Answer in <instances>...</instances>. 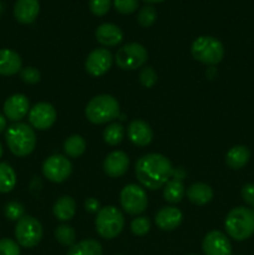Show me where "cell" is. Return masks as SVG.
<instances>
[{"mask_svg": "<svg viewBox=\"0 0 254 255\" xmlns=\"http://www.w3.org/2000/svg\"><path fill=\"white\" fill-rule=\"evenodd\" d=\"M173 174L171 161L163 154L148 153L136 163V176L139 183L147 189L162 188Z\"/></svg>", "mask_w": 254, "mask_h": 255, "instance_id": "obj_1", "label": "cell"}, {"mask_svg": "<svg viewBox=\"0 0 254 255\" xmlns=\"http://www.w3.org/2000/svg\"><path fill=\"white\" fill-rule=\"evenodd\" d=\"M227 234L234 241L243 242L254 234V209L247 207L233 208L224 222Z\"/></svg>", "mask_w": 254, "mask_h": 255, "instance_id": "obj_2", "label": "cell"}, {"mask_svg": "<svg viewBox=\"0 0 254 255\" xmlns=\"http://www.w3.org/2000/svg\"><path fill=\"white\" fill-rule=\"evenodd\" d=\"M5 139L11 153L17 157L29 156L36 146V136L34 129L29 125L21 122L11 125L6 129Z\"/></svg>", "mask_w": 254, "mask_h": 255, "instance_id": "obj_3", "label": "cell"}, {"mask_svg": "<svg viewBox=\"0 0 254 255\" xmlns=\"http://www.w3.org/2000/svg\"><path fill=\"white\" fill-rule=\"evenodd\" d=\"M85 115L91 124H107L120 116V104L111 95H99L87 104Z\"/></svg>", "mask_w": 254, "mask_h": 255, "instance_id": "obj_4", "label": "cell"}, {"mask_svg": "<svg viewBox=\"0 0 254 255\" xmlns=\"http://www.w3.org/2000/svg\"><path fill=\"white\" fill-rule=\"evenodd\" d=\"M192 56L206 65H217L224 56V46L213 36H199L191 46Z\"/></svg>", "mask_w": 254, "mask_h": 255, "instance_id": "obj_5", "label": "cell"}, {"mask_svg": "<svg viewBox=\"0 0 254 255\" xmlns=\"http://www.w3.org/2000/svg\"><path fill=\"white\" fill-rule=\"evenodd\" d=\"M96 232L104 239H114L119 236L125 227L124 214L114 206H107L100 209L97 213Z\"/></svg>", "mask_w": 254, "mask_h": 255, "instance_id": "obj_6", "label": "cell"}, {"mask_svg": "<svg viewBox=\"0 0 254 255\" xmlns=\"http://www.w3.org/2000/svg\"><path fill=\"white\" fill-rule=\"evenodd\" d=\"M15 237L17 244L24 248H34L42 238V227L36 218L24 216L17 221L15 227Z\"/></svg>", "mask_w": 254, "mask_h": 255, "instance_id": "obj_7", "label": "cell"}, {"mask_svg": "<svg viewBox=\"0 0 254 255\" xmlns=\"http://www.w3.org/2000/svg\"><path fill=\"white\" fill-rule=\"evenodd\" d=\"M148 59L147 50L138 42H129L120 47L116 52V65L122 70H136L143 66Z\"/></svg>", "mask_w": 254, "mask_h": 255, "instance_id": "obj_8", "label": "cell"}, {"mask_svg": "<svg viewBox=\"0 0 254 255\" xmlns=\"http://www.w3.org/2000/svg\"><path fill=\"white\" fill-rule=\"evenodd\" d=\"M120 202L126 213L137 216L146 211L148 198L142 187L131 183L122 188L121 194H120Z\"/></svg>", "mask_w": 254, "mask_h": 255, "instance_id": "obj_9", "label": "cell"}, {"mask_svg": "<svg viewBox=\"0 0 254 255\" xmlns=\"http://www.w3.org/2000/svg\"><path fill=\"white\" fill-rule=\"evenodd\" d=\"M72 172V164L69 158L61 154H54L45 159L42 164V173L49 181L61 183L66 181Z\"/></svg>", "mask_w": 254, "mask_h": 255, "instance_id": "obj_10", "label": "cell"}, {"mask_svg": "<svg viewBox=\"0 0 254 255\" xmlns=\"http://www.w3.org/2000/svg\"><path fill=\"white\" fill-rule=\"evenodd\" d=\"M56 110L51 104L39 102L29 111V122L34 128L45 131L52 127L56 121Z\"/></svg>", "mask_w": 254, "mask_h": 255, "instance_id": "obj_11", "label": "cell"}, {"mask_svg": "<svg viewBox=\"0 0 254 255\" xmlns=\"http://www.w3.org/2000/svg\"><path fill=\"white\" fill-rule=\"evenodd\" d=\"M112 66V54L110 50L100 47L92 50L85 62V69L91 76L99 77L106 74Z\"/></svg>", "mask_w": 254, "mask_h": 255, "instance_id": "obj_12", "label": "cell"}, {"mask_svg": "<svg viewBox=\"0 0 254 255\" xmlns=\"http://www.w3.org/2000/svg\"><path fill=\"white\" fill-rule=\"evenodd\" d=\"M202 249L204 255H232L231 242L219 231H212L204 237Z\"/></svg>", "mask_w": 254, "mask_h": 255, "instance_id": "obj_13", "label": "cell"}, {"mask_svg": "<svg viewBox=\"0 0 254 255\" xmlns=\"http://www.w3.org/2000/svg\"><path fill=\"white\" fill-rule=\"evenodd\" d=\"M29 111L30 104L25 95H12L4 104V116L10 121H20L29 114Z\"/></svg>", "mask_w": 254, "mask_h": 255, "instance_id": "obj_14", "label": "cell"}, {"mask_svg": "<svg viewBox=\"0 0 254 255\" xmlns=\"http://www.w3.org/2000/svg\"><path fill=\"white\" fill-rule=\"evenodd\" d=\"M129 166V158L124 151H114L107 154L104 161L105 173L112 178L122 177Z\"/></svg>", "mask_w": 254, "mask_h": 255, "instance_id": "obj_15", "label": "cell"}, {"mask_svg": "<svg viewBox=\"0 0 254 255\" xmlns=\"http://www.w3.org/2000/svg\"><path fill=\"white\" fill-rule=\"evenodd\" d=\"M127 136H128L129 141L136 146L146 147L152 142L153 132H152L151 126L143 120H133L128 125Z\"/></svg>", "mask_w": 254, "mask_h": 255, "instance_id": "obj_16", "label": "cell"}, {"mask_svg": "<svg viewBox=\"0 0 254 255\" xmlns=\"http://www.w3.org/2000/svg\"><path fill=\"white\" fill-rule=\"evenodd\" d=\"M40 11L39 0H16L14 6V16L20 24H31Z\"/></svg>", "mask_w": 254, "mask_h": 255, "instance_id": "obj_17", "label": "cell"}, {"mask_svg": "<svg viewBox=\"0 0 254 255\" xmlns=\"http://www.w3.org/2000/svg\"><path fill=\"white\" fill-rule=\"evenodd\" d=\"M183 214L176 207H163L156 214V224L162 231H173L182 223Z\"/></svg>", "mask_w": 254, "mask_h": 255, "instance_id": "obj_18", "label": "cell"}, {"mask_svg": "<svg viewBox=\"0 0 254 255\" xmlns=\"http://www.w3.org/2000/svg\"><path fill=\"white\" fill-rule=\"evenodd\" d=\"M96 39L101 45L107 47L117 46L124 40V32L117 25L111 22L101 24L96 29Z\"/></svg>", "mask_w": 254, "mask_h": 255, "instance_id": "obj_19", "label": "cell"}, {"mask_svg": "<svg viewBox=\"0 0 254 255\" xmlns=\"http://www.w3.org/2000/svg\"><path fill=\"white\" fill-rule=\"evenodd\" d=\"M21 71V57L10 49H0V75L12 76Z\"/></svg>", "mask_w": 254, "mask_h": 255, "instance_id": "obj_20", "label": "cell"}, {"mask_svg": "<svg viewBox=\"0 0 254 255\" xmlns=\"http://www.w3.org/2000/svg\"><path fill=\"white\" fill-rule=\"evenodd\" d=\"M187 198L197 206H204L213 198V189L206 183H194L187 189Z\"/></svg>", "mask_w": 254, "mask_h": 255, "instance_id": "obj_21", "label": "cell"}, {"mask_svg": "<svg viewBox=\"0 0 254 255\" xmlns=\"http://www.w3.org/2000/svg\"><path fill=\"white\" fill-rule=\"evenodd\" d=\"M52 212H54V216L56 217L59 221H70V219L74 218L75 213H76V202H75V199L70 196L61 197V198L57 199L56 203L54 204Z\"/></svg>", "mask_w": 254, "mask_h": 255, "instance_id": "obj_22", "label": "cell"}, {"mask_svg": "<svg viewBox=\"0 0 254 255\" xmlns=\"http://www.w3.org/2000/svg\"><path fill=\"white\" fill-rule=\"evenodd\" d=\"M251 158V152L246 146H234L227 152V166L232 169H241L246 166Z\"/></svg>", "mask_w": 254, "mask_h": 255, "instance_id": "obj_23", "label": "cell"}, {"mask_svg": "<svg viewBox=\"0 0 254 255\" xmlns=\"http://www.w3.org/2000/svg\"><path fill=\"white\" fill-rule=\"evenodd\" d=\"M67 255H102V247L97 241L85 239L70 247Z\"/></svg>", "mask_w": 254, "mask_h": 255, "instance_id": "obj_24", "label": "cell"}, {"mask_svg": "<svg viewBox=\"0 0 254 255\" xmlns=\"http://www.w3.org/2000/svg\"><path fill=\"white\" fill-rule=\"evenodd\" d=\"M163 187V197L169 203H179L186 194L184 184L178 179H169Z\"/></svg>", "mask_w": 254, "mask_h": 255, "instance_id": "obj_25", "label": "cell"}, {"mask_svg": "<svg viewBox=\"0 0 254 255\" xmlns=\"http://www.w3.org/2000/svg\"><path fill=\"white\" fill-rule=\"evenodd\" d=\"M16 174L7 163H0V193H9L15 188Z\"/></svg>", "mask_w": 254, "mask_h": 255, "instance_id": "obj_26", "label": "cell"}, {"mask_svg": "<svg viewBox=\"0 0 254 255\" xmlns=\"http://www.w3.org/2000/svg\"><path fill=\"white\" fill-rule=\"evenodd\" d=\"M85 149H86V142L79 134H72L64 143L65 153L72 158H77V157L81 156Z\"/></svg>", "mask_w": 254, "mask_h": 255, "instance_id": "obj_27", "label": "cell"}, {"mask_svg": "<svg viewBox=\"0 0 254 255\" xmlns=\"http://www.w3.org/2000/svg\"><path fill=\"white\" fill-rule=\"evenodd\" d=\"M125 137V128L121 124H115L109 125L104 131V141L106 142L110 146H117L121 143L122 139Z\"/></svg>", "mask_w": 254, "mask_h": 255, "instance_id": "obj_28", "label": "cell"}, {"mask_svg": "<svg viewBox=\"0 0 254 255\" xmlns=\"http://www.w3.org/2000/svg\"><path fill=\"white\" fill-rule=\"evenodd\" d=\"M55 239L64 247H72L76 242V232L72 227L61 224L55 229Z\"/></svg>", "mask_w": 254, "mask_h": 255, "instance_id": "obj_29", "label": "cell"}, {"mask_svg": "<svg viewBox=\"0 0 254 255\" xmlns=\"http://www.w3.org/2000/svg\"><path fill=\"white\" fill-rule=\"evenodd\" d=\"M157 19V12L156 9L151 5H146V6L142 7L138 12V16H137V20H138V24L143 27H149L154 24Z\"/></svg>", "mask_w": 254, "mask_h": 255, "instance_id": "obj_30", "label": "cell"}, {"mask_svg": "<svg viewBox=\"0 0 254 255\" xmlns=\"http://www.w3.org/2000/svg\"><path fill=\"white\" fill-rule=\"evenodd\" d=\"M151 229V222L147 217H138L131 222V232L137 237H143Z\"/></svg>", "mask_w": 254, "mask_h": 255, "instance_id": "obj_31", "label": "cell"}, {"mask_svg": "<svg viewBox=\"0 0 254 255\" xmlns=\"http://www.w3.org/2000/svg\"><path fill=\"white\" fill-rule=\"evenodd\" d=\"M24 206L19 202H10L5 206V217L10 221H19L24 217Z\"/></svg>", "mask_w": 254, "mask_h": 255, "instance_id": "obj_32", "label": "cell"}, {"mask_svg": "<svg viewBox=\"0 0 254 255\" xmlns=\"http://www.w3.org/2000/svg\"><path fill=\"white\" fill-rule=\"evenodd\" d=\"M114 6L120 14L128 15L136 11L138 1L137 0H114Z\"/></svg>", "mask_w": 254, "mask_h": 255, "instance_id": "obj_33", "label": "cell"}, {"mask_svg": "<svg viewBox=\"0 0 254 255\" xmlns=\"http://www.w3.org/2000/svg\"><path fill=\"white\" fill-rule=\"evenodd\" d=\"M90 10L96 16H104L111 7V0H89Z\"/></svg>", "mask_w": 254, "mask_h": 255, "instance_id": "obj_34", "label": "cell"}, {"mask_svg": "<svg viewBox=\"0 0 254 255\" xmlns=\"http://www.w3.org/2000/svg\"><path fill=\"white\" fill-rule=\"evenodd\" d=\"M139 82L142 84V86L147 87V89L153 87L157 82L156 71L151 66H147L144 69H142V71L139 72Z\"/></svg>", "mask_w": 254, "mask_h": 255, "instance_id": "obj_35", "label": "cell"}, {"mask_svg": "<svg viewBox=\"0 0 254 255\" xmlns=\"http://www.w3.org/2000/svg\"><path fill=\"white\" fill-rule=\"evenodd\" d=\"M0 255H20V247L9 238L0 239Z\"/></svg>", "mask_w": 254, "mask_h": 255, "instance_id": "obj_36", "label": "cell"}, {"mask_svg": "<svg viewBox=\"0 0 254 255\" xmlns=\"http://www.w3.org/2000/svg\"><path fill=\"white\" fill-rule=\"evenodd\" d=\"M20 77H21V80L25 84L35 85L40 81L41 75H40L39 70L35 69V67L32 66H29L25 67V69H21V71H20Z\"/></svg>", "mask_w": 254, "mask_h": 255, "instance_id": "obj_37", "label": "cell"}, {"mask_svg": "<svg viewBox=\"0 0 254 255\" xmlns=\"http://www.w3.org/2000/svg\"><path fill=\"white\" fill-rule=\"evenodd\" d=\"M242 198L251 208L254 209V183L244 184L241 191Z\"/></svg>", "mask_w": 254, "mask_h": 255, "instance_id": "obj_38", "label": "cell"}, {"mask_svg": "<svg viewBox=\"0 0 254 255\" xmlns=\"http://www.w3.org/2000/svg\"><path fill=\"white\" fill-rule=\"evenodd\" d=\"M85 209H86L89 213H99L100 212V202L96 198H89L85 201Z\"/></svg>", "mask_w": 254, "mask_h": 255, "instance_id": "obj_39", "label": "cell"}, {"mask_svg": "<svg viewBox=\"0 0 254 255\" xmlns=\"http://www.w3.org/2000/svg\"><path fill=\"white\" fill-rule=\"evenodd\" d=\"M6 128V117L2 114H0V133Z\"/></svg>", "mask_w": 254, "mask_h": 255, "instance_id": "obj_40", "label": "cell"}, {"mask_svg": "<svg viewBox=\"0 0 254 255\" xmlns=\"http://www.w3.org/2000/svg\"><path fill=\"white\" fill-rule=\"evenodd\" d=\"M143 1H146V2H161V1H164V0H143Z\"/></svg>", "mask_w": 254, "mask_h": 255, "instance_id": "obj_41", "label": "cell"}, {"mask_svg": "<svg viewBox=\"0 0 254 255\" xmlns=\"http://www.w3.org/2000/svg\"><path fill=\"white\" fill-rule=\"evenodd\" d=\"M1 156H2V146L1 143H0V158H1Z\"/></svg>", "mask_w": 254, "mask_h": 255, "instance_id": "obj_42", "label": "cell"}, {"mask_svg": "<svg viewBox=\"0 0 254 255\" xmlns=\"http://www.w3.org/2000/svg\"><path fill=\"white\" fill-rule=\"evenodd\" d=\"M2 12V4H1V1H0V14H1Z\"/></svg>", "mask_w": 254, "mask_h": 255, "instance_id": "obj_43", "label": "cell"}, {"mask_svg": "<svg viewBox=\"0 0 254 255\" xmlns=\"http://www.w3.org/2000/svg\"><path fill=\"white\" fill-rule=\"evenodd\" d=\"M191 255H194V254H191Z\"/></svg>", "mask_w": 254, "mask_h": 255, "instance_id": "obj_44", "label": "cell"}]
</instances>
